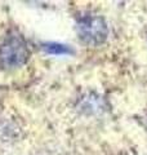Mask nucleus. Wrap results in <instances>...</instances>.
<instances>
[{
    "instance_id": "obj_1",
    "label": "nucleus",
    "mask_w": 147,
    "mask_h": 155,
    "mask_svg": "<svg viewBox=\"0 0 147 155\" xmlns=\"http://www.w3.org/2000/svg\"><path fill=\"white\" fill-rule=\"evenodd\" d=\"M30 57V49L22 36H7L0 44V66L13 69L26 64Z\"/></svg>"
},
{
    "instance_id": "obj_3",
    "label": "nucleus",
    "mask_w": 147,
    "mask_h": 155,
    "mask_svg": "<svg viewBox=\"0 0 147 155\" xmlns=\"http://www.w3.org/2000/svg\"><path fill=\"white\" fill-rule=\"evenodd\" d=\"M44 49L48 53H54V54H63V53L70 52L68 48H66L65 45H61V44H47V45H44Z\"/></svg>"
},
{
    "instance_id": "obj_2",
    "label": "nucleus",
    "mask_w": 147,
    "mask_h": 155,
    "mask_svg": "<svg viewBox=\"0 0 147 155\" xmlns=\"http://www.w3.org/2000/svg\"><path fill=\"white\" fill-rule=\"evenodd\" d=\"M77 34L87 44L98 45L106 40L109 28L102 17L85 14L77 19Z\"/></svg>"
}]
</instances>
